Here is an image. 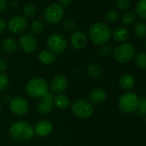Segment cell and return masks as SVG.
<instances>
[{
  "label": "cell",
  "mask_w": 146,
  "mask_h": 146,
  "mask_svg": "<svg viewBox=\"0 0 146 146\" xmlns=\"http://www.w3.org/2000/svg\"><path fill=\"white\" fill-rule=\"evenodd\" d=\"M11 137L19 142H25L31 139L35 135L34 126L23 120L16 121L12 123L9 128Z\"/></svg>",
  "instance_id": "1"
},
{
  "label": "cell",
  "mask_w": 146,
  "mask_h": 146,
  "mask_svg": "<svg viewBox=\"0 0 146 146\" xmlns=\"http://www.w3.org/2000/svg\"><path fill=\"white\" fill-rule=\"evenodd\" d=\"M89 36L90 40L95 45L102 46L110 40L112 31L108 24L102 22H97L90 28Z\"/></svg>",
  "instance_id": "2"
},
{
  "label": "cell",
  "mask_w": 146,
  "mask_h": 146,
  "mask_svg": "<svg viewBox=\"0 0 146 146\" xmlns=\"http://www.w3.org/2000/svg\"><path fill=\"white\" fill-rule=\"evenodd\" d=\"M25 92L28 96L33 99H41L49 92V85L44 78L35 77L28 81Z\"/></svg>",
  "instance_id": "3"
},
{
  "label": "cell",
  "mask_w": 146,
  "mask_h": 146,
  "mask_svg": "<svg viewBox=\"0 0 146 146\" xmlns=\"http://www.w3.org/2000/svg\"><path fill=\"white\" fill-rule=\"evenodd\" d=\"M139 104L138 96L132 92H127L121 95L118 101V107L124 113H131L137 111Z\"/></svg>",
  "instance_id": "4"
},
{
  "label": "cell",
  "mask_w": 146,
  "mask_h": 146,
  "mask_svg": "<svg viewBox=\"0 0 146 146\" xmlns=\"http://www.w3.org/2000/svg\"><path fill=\"white\" fill-rule=\"evenodd\" d=\"M71 112L76 117L80 119H88L93 113L94 108L92 104L84 99H78L70 104Z\"/></svg>",
  "instance_id": "5"
},
{
  "label": "cell",
  "mask_w": 146,
  "mask_h": 146,
  "mask_svg": "<svg viewBox=\"0 0 146 146\" xmlns=\"http://www.w3.org/2000/svg\"><path fill=\"white\" fill-rule=\"evenodd\" d=\"M46 44L49 51H51L55 55H60L64 53L68 45L65 37L59 33L52 34L47 38Z\"/></svg>",
  "instance_id": "6"
},
{
  "label": "cell",
  "mask_w": 146,
  "mask_h": 146,
  "mask_svg": "<svg viewBox=\"0 0 146 146\" xmlns=\"http://www.w3.org/2000/svg\"><path fill=\"white\" fill-rule=\"evenodd\" d=\"M135 46L131 43H122L114 49L113 54L118 62L125 64L132 59L135 55Z\"/></svg>",
  "instance_id": "7"
},
{
  "label": "cell",
  "mask_w": 146,
  "mask_h": 146,
  "mask_svg": "<svg viewBox=\"0 0 146 146\" xmlns=\"http://www.w3.org/2000/svg\"><path fill=\"white\" fill-rule=\"evenodd\" d=\"M64 15V8L60 5L52 4L44 10L43 19L49 24H56L63 19Z\"/></svg>",
  "instance_id": "8"
},
{
  "label": "cell",
  "mask_w": 146,
  "mask_h": 146,
  "mask_svg": "<svg viewBox=\"0 0 146 146\" xmlns=\"http://www.w3.org/2000/svg\"><path fill=\"white\" fill-rule=\"evenodd\" d=\"M10 109L17 116H24L29 112V105L24 97L16 96L10 102Z\"/></svg>",
  "instance_id": "9"
},
{
  "label": "cell",
  "mask_w": 146,
  "mask_h": 146,
  "mask_svg": "<svg viewBox=\"0 0 146 146\" xmlns=\"http://www.w3.org/2000/svg\"><path fill=\"white\" fill-rule=\"evenodd\" d=\"M28 28L27 19L20 15L12 17L8 23V29L13 34H22Z\"/></svg>",
  "instance_id": "10"
},
{
  "label": "cell",
  "mask_w": 146,
  "mask_h": 146,
  "mask_svg": "<svg viewBox=\"0 0 146 146\" xmlns=\"http://www.w3.org/2000/svg\"><path fill=\"white\" fill-rule=\"evenodd\" d=\"M69 86L68 79L65 76L58 74L52 78L50 83V89L52 91V93H55L57 95L63 94Z\"/></svg>",
  "instance_id": "11"
},
{
  "label": "cell",
  "mask_w": 146,
  "mask_h": 146,
  "mask_svg": "<svg viewBox=\"0 0 146 146\" xmlns=\"http://www.w3.org/2000/svg\"><path fill=\"white\" fill-rule=\"evenodd\" d=\"M37 40L32 34H24L19 39L21 49L27 53L34 52L37 48Z\"/></svg>",
  "instance_id": "12"
},
{
  "label": "cell",
  "mask_w": 146,
  "mask_h": 146,
  "mask_svg": "<svg viewBox=\"0 0 146 146\" xmlns=\"http://www.w3.org/2000/svg\"><path fill=\"white\" fill-rule=\"evenodd\" d=\"M70 42L71 46L76 50H82L85 47L88 42L87 35L82 30L74 31L70 38Z\"/></svg>",
  "instance_id": "13"
},
{
  "label": "cell",
  "mask_w": 146,
  "mask_h": 146,
  "mask_svg": "<svg viewBox=\"0 0 146 146\" xmlns=\"http://www.w3.org/2000/svg\"><path fill=\"white\" fill-rule=\"evenodd\" d=\"M53 99L54 96L52 93L48 92L45 96L40 99V102L37 105V110L41 114H48L52 112L53 108Z\"/></svg>",
  "instance_id": "14"
},
{
  "label": "cell",
  "mask_w": 146,
  "mask_h": 146,
  "mask_svg": "<svg viewBox=\"0 0 146 146\" xmlns=\"http://www.w3.org/2000/svg\"><path fill=\"white\" fill-rule=\"evenodd\" d=\"M34 130H35V134H36L39 137H44L49 136L52 133L53 130V126L49 120L42 119L35 124V125L34 126Z\"/></svg>",
  "instance_id": "15"
},
{
  "label": "cell",
  "mask_w": 146,
  "mask_h": 146,
  "mask_svg": "<svg viewBox=\"0 0 146 146\" xmlns=\"http://www.w3.org/2000/svg\"><path fill=\"white\" fill-rule=\"evenodd\" d=\"M89 99L91 103L100 105L103 103L107 99V92L104 89L96 88L94 89L89 95Z\"/></svg>",
  "instance_id": "16"
},
{
  "label": "cell",
  "mask_w": 146,
  "mask_h": 146,
  "mask_svg": "<svg viewBox=\"0 0 146 146\" xmlns=\"http://www.w3.org/2000/svg\"><path fill=\"white\" fill-rule=\"evenodd\" d=\"M129 31L125 27H117L112 32V36L118 42H125L129 38Z\"/></svg>",
  "instance_id": "17"
},
{
  "label": "cell",
  "mask_w": 146,
  "mask_h": 146,
  "mask_svg": "<svg viewBox=\"0 0 146 146\" xmlns=\"http://www.w3.org/2000/svg\"><path fill=\"white\" fill-rule=\"evenodd\" d=\"M39 61L44 65H50L56 60V55L49 50H43L38 55Z\"/></svg>",
  "instance_id": "18"
},
{
  "label": "cell",
  "mask_w": 146,
  "mask_h": 146,
  "mask_svg": "<svg viewBox=\"0 0 146 146\" xmlns=\"http://www.w3.org/2000/svg\"><path fill=\"white\" fill-rule=\"evenodd\" d=\"M2 50L6 53H12L17 51L18 47L17 42L13 38H5L1 44Z\"/></svg>",
  "instance_id": "19"
},
{
  "label": "cell",
  "mask_w": 146,
  "mask_h": 146,
  "mask_svg": "<svg viewBox=\"0 0 146 146\" xmlns=\"http://www.w3.org/2000/svg\"><path fill=\"white\" fill-rule=\"evenodd\" d=\"M53 104L59 109H66L70 105V101L69 97L64 94H58L54 96Z\"/></svg>",
  "instance_id": "20"
},
{
  "label": "cell",
  "mask_w": 146,
  "mask_h": 146,
  "mask_svg": "<svg viewBox=\"0 0 146 146\" xmlns=\"http://www.w3.org/2000/svg\"><path fill=\"white\" fill-rule=\"evenodd\" d=\"M119 84L121 87V89H123L125 90H131L134 86L135 79L130 74H124L120 77Z\"/></svg>",
  "instance_id": "21"
},
{
  "label": "cell",
  "mask_w": 146,
  "mask_h": 146,
  "mask_svg": "<svg viewBox=\"0 0 146 146\" xmlns=\"http://www.w3.org/2000/svg\"><path fill=\"white\" fill-rule=\"evenodd\" d=\"M86 72L89 77H90L92 78H97L102 75V70L99 65H97L96 64H90L87 65Z\"/></svg>",
  "instance_id": "22"
},
{
  "label": "cell",
  "mask_w": 146,
  "mask_h": 146,
  "mask_svg": "<svg viewBox=\"0 0 146 146\" xmlns=\"http://www.w3.org/2000/svg\"><path fill=\"white\" fill-rule=\"evenodd\" d=\"M135 11L139 18L146 20V0H138Z\"/></svg>",
  "instance_id": "23"
},
{
  "label": "cell",
  "mask_w": 146,
  "mask_h": 146,
  "mask_svg": "<svg viewBox=\"0 0 146 146\" xmlns=\"http://www.w3.org/2000/svg\"><path fill=\"white\" fill-rule=\"evenodd\" d=\"M133 31L137 37L145 38L146 37V23L143 21L137 22L134 25Z\"/></svg>",
  "instance_id": "24"
},
{
  "label": "cell",
  "mask_w": 146,
  "mask_h": 146,
  "mask_svg": "<svg viewBox=\"0 0 146 146\" xmlns=\"http://www.w3.org/2000/svg\"><path fill=\"white\" fill-rule=\"evenodd\" d=\"M30 31L34 35H39L40 33L42 32L44 29V23L41 20H35L31 23L30 24Z\"/></svg>",
  "instance_id": "25"
},
{
  "label": "cell",
  "mask_w": 146,
  "mask_h": 146,
  "mask_svg": "<svg viewBox=\"0 0 146 146\" xmlns=\"http://www.w3.org/2000/svg\"><path fill=\"white\" fill-rule=\"evenodd\" d=\"M135 15L131 12H125L121 17V23L124 26H130L135 23Z\"/></svg>",
  "instance_id": "26"
},
{
  "label": "cell",
  "mask_w": 146,
  "mask_h": 146,
  "mask_svg": "<svg viewBox=\"0 0 146 146\" xmlns=\"http://www.w3.org/2000/svg\"><path fill=\"white\" fill-rule=\"evenodd\" d=\"M23 14L25 17H34L36 13H37V7L35 6V5L29 3L24 5L23 7Z\"/></svg>",
  "instance_id": "27"
},
{
  "label": "cell",
  "mask_w": 146,
  "mask_h": 146,
  "mask_svg": "<svg viewBox=\"0 0 146 146\" xmlns=\"http://www.w3.org/2000/svg\"><path fill=\"white\" fill-rule=\"evenodd\" d=\"M135 63L137 66L142 70L146 69V52H140L136 56Z\"/></svg>",
  "instance_id": "28"
},
{
  "label": "cell",
  "mask_w": 146,
  "mask_h": 146,
  "mask_svg": "<svg viewBox=\"0 0 146 146\" xmlns=\"http://www.w3.org/2000/svg\"><path fill=\"white\" fill-rule=\"evenodd\" d=\"M119 19V12L115 10L108 11L105 15V21L110 23L117 22Z\"/></svg>",
  "instance_id": "29"
},
{
  "label": "cell",
  "mask_w": 146,
  "mask_h": 146,
  "mask_svg": "<svg viewBox=\"0 0 146 146\" xmlns=\"http://www.w3.org/2000/svg\"><path fill=\"white\" fill-rule=\"evenodd\" d=\"M10 84V79L4 72H0V92L5 91Z\"/></svg>",
  "instance_id": "30"
},
{
  "label": "cell",
  "mask_w": 146,
  "mask_h": 146,
  "mask_svg": "<svg viewBox=\"0 0 146 146\" xmlns=\"http://www.w3.org/2000/svg\"><path fill=\"white\" fill-rule=\"evenodd\" d=\"M116 6L118 7L119 10L125 11H127L131 4V0H115Z\"/></svg>",
  "instance_id": "31"
},
{
  "label": "cell",
  "mask_w": 146,
  "mask_h": 146,
  "mask_svg": "<svg viewBox=\"0 0 146 146\" xmlns=\"http://www.w3.org/2000/svg\"><path fill=\"white\" fill-rule=\"evenodd\" d=\"M137 113L140 116L146 115V97L139 99V104L137 107Z\"/></svg>",
  "instance_id": "32"
},
{
  "label": "cell",
  "mask_w": 146,
  "mask_h": 146,
  "mask_svg": "<svg viewBox=\"0 0 146 146\" xmlns=\"http://www.w3.org/2000/svg\"><path fill=\"white\" fill-rule=\"evenodd\" d=\"M63 29L65 30V31H72L73 29H75V27H76V23H75V22L73 21L72 19H70V18H67V19H65L64 21V23H63Z\"/></svg>",
  "instance_id": "33"
},
{
  "label": "cell",
  "mask_w": 146,
  "mask_h": 146,
  "mask_svg": "<svg viewBox=\"0 0 146 146\" xmlns=\"http://www.w3.org/2000/svg\"><path fill=\"white\" fill-rule=\"evenodd\" d=\"M100 53L104 57H109L111 54H113L112 47L109 46H102L100 48Z\"/></svg>",
  "instance_id": "34"
},
{
  "label": "cell",
  "mask_w": 146,
  "mask_h": 146,
  "mask_svg": "<svg viewBox=\"0 0 146 146\" xmlns=\"http://www.w3.org/2000/svg\"><path fill=\"white\" fill-rule=\"evenodd\" d=\"M8 68V62L5 58H0V72H4Z\"/></svg>",
  "instance_id": "35"
},
{
  "label": "cell",
  "mask_w": 146,
  "mask_h": 146,
  "mask_svg": "<svg viewBox=\"0 0 146 146\" xmlns=\"http://www.w3.org/2000/svg\"><path fill=\"white\" fill-rule=\"evenodd\" d=\"M72 0H58V5H60L63 8H68L71 5Z\"/></svg>",
  "instance_id": "36"
},
{
  "label": "cell",
  "mask_w": 146,
  "mask_h": 146,
  "mask_svg": "<svg viewBox=\"0 0 146 146\" xmlns=\"http://www.w3.org/2000/svg\"><path fill=\"white\" fill-rule=\"evenodd\" d=\"M5 29H6V23L3 18L0 17V35L5 32Z\"/></svg>",
  "instance_id": "37"
},
{
  "label": "cell",
  "mask_w": 146,
  "mask_h": 146,
  "mask_svg": "<svg viewBox=\"0 0 146 146\" xmlns=\"http://www.w3.org/2000/svg\"><path fill=\"white\" fill-rule=\"evenodd\" d=\"M7 8V1L6 0H0V13L4 12Z\"/></svg>",
  "instance_id": "38"
},
{
  "label": "cell",
  "mask_w": 146,
  "mask_h": 146,
  "mask_svg": "<svg viewBox=\"0 0 146 146\" xmlns=\"http://www.w3.org/2000/svg\"><path fill=\"white\" fill-rule=\"evenodd\" d=\"M1 111H2V107H1V104H0V113H1Z\"/></svg>",
  "instance_id": "39"
},
{
  "label": "cell",
  "mask_w": 146,
  "mask_h": 146,
  "mask_svg": "<svg viewBox=\"0 0 146 146\" xmlns=\"http://www.w3.org/2000/svg\"><path fill=\"white\" fill-rule=\"evenodd\" d=\"M145 47H146V40H145Z\"/></svg>",
  "instance_id": "40"
}]
</instances>
